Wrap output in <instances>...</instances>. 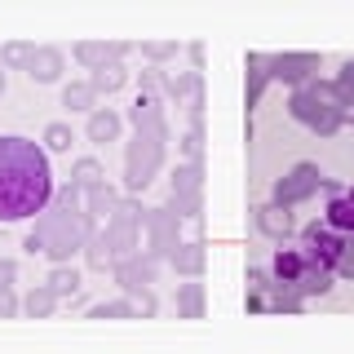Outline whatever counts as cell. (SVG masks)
Returning a JSON list of instances; mask_svg holds the SVG:
<instances>
[{
	"mask_svg": "<svg viewBox=\"0 0 354 354\" xmlns=\"http://www.w3.org/2000/svg\"><path fill=\"white\" fill-rule=\"evenodd\" d=\"M71 142H75V133H71V124H62V120H53V124L44 129L40 147H44V155H66V151H71Z\"/></svg>",
	"mask_w": 354,
	"mask_h": 354,
	"instance_id": "f546056e",
	"label": "cell"
},
{
	"mask_svg": "<svg viewBox=\"0 0 354 354\" xmlns=\"http://www.w3.org/2000/svg\"><path fill=\"white\" fill-rule=\"evenodd\" d=\"M182 155H186V164H199V160H204V129H186Z\"/></svg>",
	"mask_w": 354,
	"mask_h": 354,
	"instance_id": "e575fe53",
	"label": "cell"
},
{
	"mask_svg": "<svg viewBox=\"0 0 354 354\" xmlns=\"http://www.w3.org/2000/svg\"><path fill=\"white\" fill-rule=\"evenodd\" d=\"M270 279H274V288H283V292H292V297L306 301V297H328L337 274L324 270L319 261H310V252L301 243H283V248H274Z\"/></svg>",
	"mask_w": 354,
	"mask_h": 354,
	"instance_id": "3957f363",
	"label": "cell"
},
{
	"mask_svg": "<svg viewBox=\"0 0 354 354\" xmlns=\"http://www.w3.org/2000/svg\"><path fill=\"white\" fill-rule=\"evenodd\" d=\"M186 53H191V62H195V71H199V66H204V44H191Z\"/></svg>",
	"mask_w": 354,
	"mask_h": 354,
	"instance_id": "7bdbcfd3",
	"label": "cell"
},
{
	"mask_svg": "<svg viewBox=\"0 0 354 354\" xmlns=\"http://www.w3.org/2000/svg\"><path fill=\"white\" fill-rule=\"evenodd\" d=\"M129 301H133V315H138V319H155V310H160V301H155V292H151V288L133 292Z\"/></svg>",
	"mask_w": 354,
	"mask_h": 354,
	"instance_id": "d590c367",
	"label": "cell"
},
{
	"mask_svg": "<svg viewBox=\"0 0 354 354\" xmlns=\"http://www.w3.org/2000/svg\"><path fill=\"white\" fill-rule=\"evenodd\" d=\"M164 155H169V142L151 138V133H133V142L124 147V191H147V186L160 177Z\"/></svg>",
	"mask_w": 354,
	"mask_h": 354,
	"instance_id": "277c9868",
	"label": "cell"
},
{
	"mask_svg": "<svg viewBox=\"0 0 354 354\" xmlns=\"http://www.w3.org/2000/svg\"><path fill=\"white\" fill-rule=\"evenodd\" d=\"M88 319H138V315H133L129 297H115V301H97L93 310H88Z\"/></svg>",
	"mask_w": 354,
	"mask_h": 354,
	"instance_id": "d6a6232c",
	"label": "cell"
},
{
	"mask_svg": "<svg viewBox=\"0 0 354 354\" xmlns=\"http://www.w3.org/2000/svg\"><path fill=\"white\" fill-rule=\"evenodd\" d=\"M5 84H9V75H5V66H0V97H5Z\"/></svg>",
	"mask_w": 354,
	"mask_h": 354,
	"instance_id": "ee69618b",
	"label": "cell"
},
{
	"mask_svg": "<svg viewBox=\"0 0 354 354\" xmlns=\"http://www.w3.org/2000/svg\"><path fill=\"white\" fill-rule=\"evenodd\" d=\"M328 191V208H324V226L337 230V235H354V186H337L324 177Z\"/></svg>",
	"mask_w": 354,
	"mask_h": 354,
	"instance_id": "7c38bea8",
	"label": "cell"
},
{
	"mask_svg": "<svg viewBox=\"0 0 354 354\" xmlns=\"http://www.w3.org/2000/svg\"><path fill=\"white\" fill-rule=\"evenodd\" d=\"M204 310H208V297H204V283H182L177 288V315L182 319H204Z\"/></svg>",
	"mask_w": 354,
	"mask_h": 354,
	"instance_id": "4316f807",
	"label": "cell"
},
{
	"mask_svg": "<svg viewBox=\"0 0 354 354\" xmlns=\"http://www.w3.org/2000/svg\"><path fill=\"white\" fill-rule=\"evenodd\" d=\"M129 124H133V133H151V138L173 142V129H169V115H164V97L160 93H138L133 97Z\"/></svg>",
	"mask_w": 354,
	"mask_h": 354,
	"instance_id": "8fae6325",
	"label": "cell"
},
{
	"mask_svg": "<svg viewBox=\"0 0 354 354\" xmlns=\"http://www.w3.org/2000/svg\"><path fill=\"white\" fill-rule=\"evenodd\" d=\"M75 62L80 66H88V71H97V66H106V62H120V58H129L133 53V44H124V40H80L75 44Z\"/></svg>",
	"mask_w": 354,
	"mask_h": 354,
	"instance_id": "9a60e30c",
	"label": "cell"
},
{
	"mask_svg": "<svg viewBox=\"0 0 354 354\" xmlns=\"http://www.w3.org/2000/svg\"><path fill=\"white\" fill-rule=\"evenodd\" d=\"M270 288H274V279H270V270H261V266H248V297H270Z\"/></svg>",
	"mask_w": 354,
	"mask_h": 354,
	"instance_id": "836d02e7",
	"label": "cell"
},
{
	"mask_svg": "<svg viewBox=\"0 0 354 354\" xmlns=\"http://www.w3.org/2000/svg\"><path fill=\"white\" fill-rule=\"evenodd\" d=\"M62 106L66 111H80V115H93V111H97V93L88 88V80H75V84L62 88Z\"/></svg>",
	"mask_w": 354,
	"mask_h": 354,
	"instance_id": "f1b7e54d",
	"label": "cell"
},
{
	"mask_svg": "<svg viewBox=\"0 0 354 354\" xmlns=\"http://www.w3.org/2000/svg\"><path fill=\"white\" fill-rule=\"evenodd\" d=\"M266 310H274V315H301L306 301L292 292H283V288H270V297H266Z\"/></svg>",
	"mask_w": 354,
	"mask_h": 354,
	"instance_id": "1f68e13d",
	"label": "cell"
},
{
	"mask_svg": "<svg viewBox=\"0 0 354 354\" xmlns=\"http://www.w3.org/2000/svg\"><path fill=\"white\" fill-rule=\"evenodd\" d=\"M18 310H22V301L14 297V288H9V292H0V319H14Z\"/></svg>",
	"mask_w": 354,
	"mask_h": 354,
	"instance_id": "60d3db41",
	"label": "cell"
},
{
	"mask_svg": "<svg viewBox=\"0 0 354 354\" xmlns=\"http://www.w3.org/2000/svg\"><path fill=\"white\" fill-rule=\"evenodd\" d=\"M120 129H124V120H120L111 106H97L93 115H88V129H84V138L93 142V147H106V142H120Z\"/></svg>",
	"mask_w": 354,
	"mask_h": 354,
	"instance_id": "ffe728a7",
	"label": "cell"
},
{
	"mask_svg": "<svg viewBox=\"0 0 354 354\" xmlns=\"http://www.w3.org/2000/svg\"><path fill=\"white\" fill-rule=\"evenodd\" d=\"M319 71V53H270V80L306 84Z\"/></svg>",
	"mask_w": 354,
	"mask_h": 354,
	"instance_id": "5bb4252c",
	"label": "cell"
},
{
	"mask_svg": "<svg viewBox=\"0 0 354 354\" xmlns=\"http://www.w3.org/2000/svg\"><path fill=\"white\" fill-rule=\"evenodd\" d=\"M169 191V208L177 213V221H199L204 217V164H177Z\"/></svg>",
	"mask_w": 354,
	"mask_h": 354,
	"instance_id": "8992f818",
	"label": "cell"
},
{
	"mask_svg": "<svg viewBox=\"0 0 354 354\" xmlns=\"http://www.w3.org/2000/svg\"><path fill=\"white\" fill-rule=\"evenodd\" d=\"M142 213L147 208L138 204V199H120V208L111 213V221H106V239H111V257L115 261H124V257H138L142 252Z\"/></svg>",
	"mask_w": 354,
	"mask_h": 354,
	"instance_id": "5b68a950",
	"label": "cell"
},
{
	"mask_svg": "<svg viewBox=\"0 0 354 354\" xmlns=\"http://www.w3.org/2000/svg\"><path fill=\"white\" fill-rule=\"evenodd\" d=\"M53 169L40 142L22 133H0V221L40 217L53 204Z\"/></svg>",
	"mask_w": 354,
	"mask_h": 354,
	"instance_id": "6da1fadb",
	"label": "cell"
},
{
	"mask_svg": "<svg viewBox=\"0 0 354 354\" xmlns=\"http://www.w3.org/2000/svg\"><path fill=\"white\" fill-rule=\"evenodd\" d=\"M243 310H248V315H261L266 301H261V297H243Z\"/></svg>",
	"mask_w": 354,
	"mask_h": 354,
	"instance_id": "b9f144b4",
	"label": "cell"
},
{
	"mask_svg": "<svg viewBox=\"0 0 354 354\" xmlns=\"http://www.w3.org/2000/svg\"><path fill=\"white\" fill-rule=\"evenodd\" d=\"M332 274H337V279H354V239L346 243V252H341V261H337Z\"/></svg>",
	"mask_w": 354,
	"mask_h": 354,
	"instance_id": "f35d334b",
	"label": "cell"
},
{
	"mask_svg": "<svg viewBox=\"0 0 354 354\" xmlns=\"http://www.w3.org/2000/svg\"><path fill=\"white\" fill-rule=\"evenodd\" d=\"M84 235H88V221H84V195L75 191L71 182H62L53 191V204L36 217V226L27 230L22 248L31 257H49L53 266H71V257L84 248Z\"/></svg>",
	"mask_w": 354,
	"mask_h": 354,
	"instance_id": "7a4b0ae2",
	"label": "cell"
},
{
	"mask_svg": "<svg viewBox=\"0 0 354 354\" xmlns=\"http://www.w3.org/2000/svg\"><path fill=\"white\" fill-rule=\"evenodd\" d=\"M173 53H177L173 40H151V44H142V58H151V62H169Z\"/></svg>",
	"mask_w": 354,
	"mask_h": 354,
	"instance_id": "8d00e7d4",
	"label": "cell"
},
{
	"mask_svg": "<svg viewBox=\"0 0 354 354\" xmlns=\"http://www.w3.org/2000/svg\"><path fill=\"white\" fill-rule=\"evenodd\" d=\"M120 199H124V195H120L111 182L93 186V191H84V221H88V226H106L111 213L120 208Z\"/></svg>",
	"mask_w": 354,
	"mask_h": 354,
	"instance_id": "2e32d148",
	"label": "cell"
},
{
	"mask_svg": "<svg viewBox=\"0 0 354 354\" xmlns=\"http://www.w3.org/2000/svg\"><path fill=\"white\" fill-rule=\"evenodd\" d=\"M111 274H115V283H120V292L133 297V292H142V288H151L155 279H160V261H151V257H124V261H115L111 266Z\"/></svg>",
	"mask_w": 354,
	"mask_h": 354,
	"instance_id": "4fadbf2b",
	"label": "cell"
},
{
	"mask_svg": "<svg viewBox=\"0 0 354 354\" xmlns=\"http://www.w3.org/2000/svg\"><path fill=\"white\" fill-rule=\"evenodd\" d=\"M142 230H147V248H142V257H151V261H169L173 248L182 243V221H177V213L169 204H164V208H147V213H142Z\"/></svg>",
	"mask_w": 354,
	"mask_h": 354,
	"instance_id": "52a82bcc",
	"label": "cell"
},
{
	"mask_svg": "<svg viewBox=\"0 0 354 354\" xmlns=\"http://www.w3.org/2000/svg\"><path fill=\"white\" fill-rule=\"evenodd\" d=\"M106 182V169H102V160H93V155H80V160L71 164V186L75 191H93V186H102Z\"/></svg>",
	"mask_w": 354,
	"mask_h": 354,
	"instance_id": "484cf974",
	"label": "cell"
},
{
	"mask_svg": "<svg viewBox=\"0 0 354 354\" xmlns=\"http://www.w3.org/2000/svg\"><path fill=\"white\" fill-rule=\"evenodd\" d=\"M324 186V173H319V164H310V160H301V164H292L279 182H274V199L270 204H279V208H297V204H306L310 195Z\"/></svg>",
	"mask_w": 354,
	"mask_h": 354,
	"instance_id": "ba28073f",
	"label": "cell"
},
{
	"mask_svg": "<svg viewBox=\"0 0 354 354\" xmlns=\"http://www.w3.org/2000/svg\"><path fill=\"white\" fill-rule=\"evenodd\" d=\"M288 111H292L297 124H306L310 133H319V138H332V133L346 124V115H341V111H332V106H324L315 93H310V88H297L292 102H288Z\"/></svg>",
	"mask_w": 354,
	"mask_h": 354,
	"instance_id": "9c48e42d",
	"label": "cell"
},
{
	"mask_svg": "<svg viewBox=\"0 0 354 354\" xmlns=\"http://www.w3.org/2000/svg\"><path fill=\"white\" fill-rule=\"evenodd\" d=\"M31 53H36V44H31V40H9L5 49H0V66H5V71H27Z\"/></svg>",
	"mask_w": 354,
	"mask_h": 354,
	"instance_id": "4dcf8cb0",
	"label": "cell"
},
{
	"mask_svg": "<svg viewBox=\"0 0 354 354\" xmlns=\"http://www.w3.org/2000/svg\"><path fill=\"white\" fill-rule=\"evenodd\" d=\"M53 310H58V297H53L44 283H36L27 297H22V315L27 319H53Z\"/></svg>",
	"mask_w": 354,
	"mask_h": 354,
	"instance_id": "83f0119b",
	"label": "cell"
},
{
	"mask_svg": "<svg viewBox=\"0 0 354 354\" xmlns=\"http://www.w3.org/2000/svg\"><path fill=\"white\" fill-rule=\"evenodd\" d=\"M62 71H66L62 49H53V44H36V53H31V62H27L31 80H36V84H53V80H62Z\"/></svg>",
	"mask_w": 354,
	"mask_h": 354,
	"instance_id": "e0dca14e",
	"label": "cell"
},
{
	"mask_svg": "<svg viewBox=\"0 0 354 354\" xmlns=\"http://www.w3.org/2000/svg\"><path fill=\"white\" fill-rule=\"evenodd\" d=\"M14 279H18V266L9 261V257H0V292H9V288H14Z\"/></svg>",
	"mask_w": 354,
	"mask_h": 354,
	"instance_id": "ab89813d",
	"label": "cell"
},
{
	"mask_svg": "<svg viewBox=\"0 0 354 354\" xmlns=\"http://www.w3.org/2000/svg\"><path fill=\"white\" fill-rule=\"evenodd\" d=\"M252 217H257V230L261 235H270V239H279V243H288V235H292V213L288 208H279V204H257L252 208Z\"/></svg>",
	"mask_w": 354,
	"mask_h": 354,
	"instance_id": "d6986e66",
	"label": "cell"
},
{
	"mask_svg": "<svg viewBox=\"0 0 354 354\" xmlns=\"http://www.w3.org/2000/svg\"><path fill=\"white\" fill-rule=\"evenodd\" d=\"M199 84H204L199 71H160V97H169V102H186Z\"/></svg>",
	"mask_w": 354,
	"mask_h": 354,
	"instance_id": "44dd1931",
	"label": "cell"
},
{
	"mask_svg": "<svg viewBox=\"0 0 354 354\" xmlns=\"http://www.w3.org/2000/svg\"><path fill=\"white\" fill-rule=\"evenodd\" d=\"M84 261L93 266V270H106V266H115V257H111V239H106V230L102 226H88V235H84Z\"/></svg>",
	"mask_w": 354,
	"mask_h": 354,
	"instance_id": "cb8c5ba5",
	"label": "cell"
},
{
	"mask_svg": "<svg viewBox=\"0 0 354 354\" xmlns=\"http://www.w3.org/2000/svg\"><path fill=\"white\" fill-rule=\"evenodd\" d=\"M266 84H270V58H266V53H248V84H243V102H248V111L261 102Z\"/></svg>",
	"mask_w": 354,
	"mask_h": 354,
	"instance_id": "7402d4cb",
	"label": "cell"
},
{
	"mask_svg": "<svg viewBox=\"0 0 354 354\" xmlns=\"http://www.w3.org/2000/svg\"><path fill=\"white\" fill-rule=\"evenodd\" d=\"M44 288H49L58 301H71V297L84 288V279H80V270H75V266H53L49 279H44Z\"/></svg>",
	"mask_w": 354,
	"mask_h": 354,
	"instance_id": "d4e9b609",
	"label": "cell"
},
{
	"mask_svg": "<svg viewBox=\"0 0 354 354\" xmlns=\"http://www.w3.org/2000/svg\"><path fill=\"white\" fill-rule=\"evenodd\" d=\"M129 84V71H124V62H106V66H97V71H88V88H93L97 97H111V93H120V88Z\"/></svg>",
	"mask_w": 354,
	"mask_h": 354,
	"instance_id": "603a6c76",
	"label": "cell"
},
{
	"mask_svg": "<svg viewBox=\"0 0 354 354\" xmlns=\"http://www.w3.org/2000/svg\"><path fill=\"white\" fill-rule=\"evenodd\" d=\"M337 88H341V97H346V106H354V58L337 71Z\"/></svg>",
	"mask_w": 354,
	"mask_h": 354,
	"instance_id": "74e56055",
	"label": "cell"
},
{
	"mask_svg": "<svg viewBox=\"0 0 354 354\" xmlns=\"http://www.w3.org/2000/svg\"><path fill=\"white\" fill-rule=\"evenodd\" d=\"M169 266H173L177 274H186V279H199V274H204V266H208L204 239H182V243H177V248H173Z\"/></svg>",
	"mask_w": 354,
	"mask_h": 354,
	"instance_id": "ac0fdd59",
	"label": "cell"
},
{
	"mask_svg": "<svg viewBox=\"0 0 354 354\" xmlns=\"http://www.w3.org/2000/svg\"><path fill=\"white\" fill-rule=\"evenodd\" d=\"M346 235H337V230H328L324 221H310V226L301 230V248L310 252V261H319L324 270H337L341 252H346Z\"/></svg>",
	"mask_w": 354,
	"mask_h": 354,
	"instance_id": "30bf717a",
	"label": "cell"
}]
</instances>
